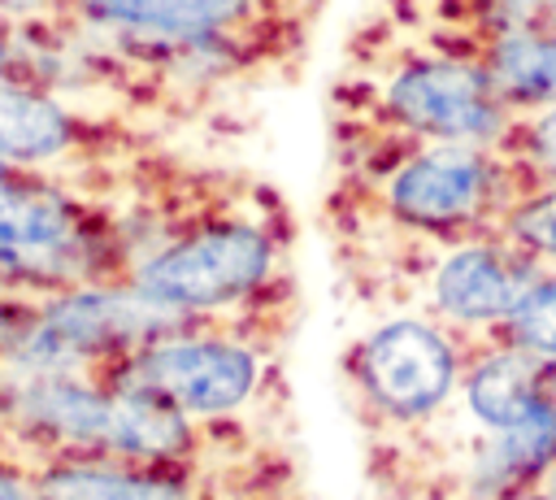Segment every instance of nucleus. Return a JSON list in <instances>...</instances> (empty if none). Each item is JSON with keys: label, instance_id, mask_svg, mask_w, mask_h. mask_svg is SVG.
Here are the masks:
<instances>
[{"label": "nucleus", "instance_id": "5", "mask_svg": "<svg viewBox=\"0 0 556 500\" xmlns=\"http://www.w3.org/2000/svg\"><path fill=\"white\" fill-rule=\"evenodd\" d=\"M352 374L382 413L426 417L456 387V348L439 326L395 317L356 348Z\"/></svg>", "mask_w": 556, "mask_h": 500}, {"label": "nucleus", "instance_id": "15", "mask_svg": "<svg viewBox=\"0 0 556 500\" xmlns=\"http://www.w3.org/2000/svg\"><path fill=\"white\" fill-rule=\"evenodd\" d=\"M504 148L530 187H556V104H543L517 117Z\"/></svg>", "mask_w": 556, "mask_h": 500}, {"label": "nucleus", "instance_id": "21", "mask_svg": "<svg viewBox=\"0 0 556 500\" xmlns=\"http://www.w3.org/2000/svg\"><path fill=\"white\" fill-rule=\"evenodd\" d=\"M4 65H9V39H4V30H0V74H4Z\"/></svg>", "mask_w": 556, "mask_h": 500}, {"label": "nucleus", "instance_id": "9", "mask_svg": "<svg viewBox=\"0 0 556 500\" xmlns=\"http://www.w3.org/2000/svg\"><path fill=\"white\" fill-rule=\"evenodd\" d=\"M478 57L517 113L556 104V26L495 30Z\"/></svg>", "mask_w": 556, "mask_h": 500}, {"label": "nucleus", "instance_id": "8", "mask_svg": "<svg viewBox=\"0 0 556 500\" xmlns=\"http://www.w3.org/2000/svg\"><path fill=\"white\" fill-rule=\"evenodd\" d=\"M547 396H552L547 391V361H539L534 352H526L508 339L500 348H491L486 357H478L465 374V404L491 430L517 426Z\"/></svg>", "mask_w": 556, "mask_h": 500}, {"label": "nucleus", "instance_id": "19", "mask_svg": "<svg viewBox=\"0 0 556 500\" xmlns=\"http://www.w3.org/2000/svg\"><path fill=\"white\" fill-rule=\"evenodd\" d=\"M0 500H35V496H30V491H26V487H22V483L0 465Z\"/></svg>", "mask_w": 556, "mask_h": 500}, {"label": "nucleus", "instance_id": "13", "mask_svg": "<svg viewBox=\"0 0 556 500\" xmlns=\"http://www.w3.org/2000/svg\"><path fill=\"white\" fill-rule=\"evenodd\" d=\"M83 239L78 209L48 187L35 183H0V252L17 248H61Z\"/></svg>", "mask_w": 556, "mask_h": 500}, {"label": "nucleus", "instance_id": "14", "mask_svg": "<svg viewBox=\"0 0 556 500\" xmlns=\"http://www.w3.org/2000/svg\"><path fill=\"white\" fill-rule=\"evenodd\" d=\"M504 335H508V343L556 365V265H547L539 274V283L526 291L517 313L504 322Z\"/></svg>", "mask_w": 556, "mask_h": 500}, {"label": "nucleus", "instance_id": "11", "mask_svg": "<svg viewBox=\"0 0 556 500\" xmlns=\"http://www.w3.org/2000/svg\"><path fill=\"white\" fill-rule=\"evenodd\" d=\"M35 500H191L187 483L152 465L122 470L109 461H65L43 470Z\"/></svg>", "mask_w": 556, "mask_h": 500}, {"label": "nucleus", "instance_id": "22", "mask_svg": "<svg viewBox=\"0 0 556 500\" xmlns=\"http://www.w3.org/2000/svg\"><path fill=\"white\" fill-rule=\"evenodd\" d=\"M4 178H9V165H4V161H0V183H4Z\"/></svg>", "mask_w": 556, "mask_h": 500}, {"label": "nucleus", "instance_id": "18", "mask_svg": "<svg viewBox=\"0 0 556 500\" xmlns=\"http://www.w3.org/2000/svg\"><path fill=\"white\" fill-rule=\"evenodd\" d=\"M43 9H52V0H0V13L4 17H35Z\"/></svg>", "mask_w": 556, "mask_h": 500}, {"label": "nucleus", "instance_id": "7", "mask_svg": "<svg viewBox=\"0 0 556 500\" xmlns=\"http://www.w3.org/2000/svg\"><path fill=\"white\" fill-rule=\"evenodd\" d=\"M74 9L100 26L187 43L239 26L252 13V0H74Z\"/></svg>", "mask_w": 556, "mask_h": 500}, {"label": "nucleus", "instance_id": "2", "mask_svg": "<svg viewBox=\"0 0 556 500\" xmlns=\"http://www.w3.org/2000/svg\"><path fill=\"white\" fill-rule=\"evenodd\" d=\"M387 113L430 143L504 148L517 109L495 87L482 57H417L404 61L382 96Z\"/></svg>", "mask_w": 556, "mask_h": 500}, {"label": "nucleus", "instance_id": "17", "mask_svg": "<svg viewBox=\"0 0 556 500\" xmlns=\"http://www.w3.org/2000/svg\"><path fill=\"white\" fill-rule=\"evenodd\" d=\"M486 35L513 26H556V0H478Z\"/></svg>", "mask_w": 556, "mask_h": 500}, {"label": "nucleus", "instance_id": "20", "mask_svg": "<svg viewBox=\"0 0 556 500\" xmlns=\"http://www.w3.org/2000/svg\"><path fill=\"white\" fill-rule=\"evenodd\" d=\"M513 500H556V491H526V496H513Z\"/></svg>", "mask_w": 556, "mask_h": 500}, {"label": "nucleus", "instance_id": "3", "mask_svg": "<svg viewBox=\"0 0 556 500\" xmlns=\"http://www.w3.org/2000/svg\"><path fill=\"white\" fill-rule=\"evenodd\" d=\"M274 270V243L248 222H208L135 270V287L174 313H204L252 296Z\"/></svg>", "mask_w": 556, "mask_h": 500}, {"label": "nucleus", "instance_id": "16", "mask_svg": "<svg viewBox=\"0 0 556 500\" xmlns=\"http://www.w3.org/2000/svg\"><path fill=\"white\" fill-rule=\"evenodd\" d=\"M500 230L543 265H556V187H526Z\"/></svg>", "mask_w": 556, "mask_h": 500}, {"label": "nucleus", "instance_id": "4", "mask_svg": "<svg viewBox=\"0 0 556 500\" xmlns=\"http://www.w3.org/2000/svg\"><path fill=\"white\" fill-rule=\"evenodd\" d=\"M126 391L156 396L187 417H213L243 404L256 387V357L243 343L226 339H191V335H161L139 343V352L122 365L117 383Z\"/></svg>", "mask_w": 556, "mask_h": 500}, {"label": "nucleus", "instance_id": "10", "mask_svg": "<svg viewBox=\"0 0 556 500\" xmlns=\"http://www.w3.org/2000/svg\"><path fill=\"white\" fill-rule=\"evenodd\" d=\"M74 143V117L43 91L0 74V161L35 165L52 161Z\"/></svg>", "mask_w": 556, "mask_h": 500}, {"label": "nucleus", "instance_id": "12", "mask_svg": "<svg viewBox=\"0 0 556 500\" xmlns=\"http://www.w3.org/2000/svg\"><path fill=\"white\" fill-rule=\"evenodd\" d=\"M552 465H556V400L547 396L517 426L495 430V439L486 443V452L478 461V478L491 491L508 496L513 487H526L530 478L547 474Z\"/></svg>", "mask_w": 556, "mask_h": 500}, {"label": "nucleus", "instance_id": "1", "mask_svg": "<svg viewBox=\"0 0 556 500\" xmlns=\"http://www.w3.org/2000/svg\"><path fill=\"white\" fill-rule=\"evenodd\" d=\"M526 187L517 161L495 157V148L430 143L387 178V209L413 230L465 235L478 226H504V213Z\"/></svg>", "mask_w": 556, "mask_h": 500}, {"label": "nucleus", "instance_id": "6", "mask_svg": "<svg viewBox=\"0 0 556 500\" xmlns=\"http://www.w3.org/2000/svg\"><path fill=\"white\" fill-rule=\"evenodd\" d=\"M547 265L539 257H530L521 243H513L504 230L495 239H465L456 243L434 278H430V296L434 309L456 322V326H500L517 313V304L526 300V291L539 283Z\"/></svg>", "mask_w": 556, "mask_h": 500}]
</instances>
